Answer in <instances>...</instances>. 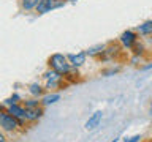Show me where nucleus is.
<instances>
[{
  "mask_svg": "<svg viewBox=\"0 0 152 142\" xmlns=\"http://www.w3.org/2000/svg\"><path fill=\"white\" fill-rule=\"evenodd\" d=\"M0 128L7 134H14L18 131H22L19 126V120L13 117L5 107H0Z\"/></svg>",
  "mask_w": 152,
  "mask_h": 142,
  "instance_id": "7ed1b4c3",
  "label": "nucleus"
},
{
  "mask_svg": "<svg viewBox=\"0 0 152 142\" xmlns=\"http://www.w3.org/2000/svg\"><path fill=\"white\" fill-rule=\"evenodd\" d=\"M135 30L141 38L152 36V19H147V21H144L142 24H140V25H136Z\"/></svg>",
  "mask_w": 152,
  "mask_h": 142,
  "instance_id": "f8f14e48",
  "label": "nucleus"
},
{
  "mask_svg": "<svg viewBox=\"0 0 152 142\" xmlns=\"http://www.w3.org/2000/svg\"><path fill=\"white\" fill-rule=\"evenodd\" d=\"M24 101V98L19 95L18 92H13L7 99H3L2 101V107H8V106H11V104H18V103H22Z\"/></svg>",
  "mask_w": 152,
  "mask_h": 142,
  "instance_id": "4468645a",
  "label": "nucleus"
},
{
  "mask_svg": "<svg viewBox=\"0 0 152 142\" xmlns=\"http://www.w3.org/2000/svg\"><path fill=\"white\" fill-rule=\"evenodd\" d=\"M68 3H76V2H79V0H66Z\"/></svg>",
  "mask_w": 152,
  "mask_h": 142,
  "instance_id": "393cba45",
  "label": "nucleus"
},
{
  "mask_svg": "<svg viewBox=\"0 0 152 142\" xmlns=\"http://www.w3.org/2000/svg\"><path fill=\"white\" fill-rule=\"evenodd\" d=\"M141 70H142V71H147V70H152V63H149V65H142V66H141Z\"/></svg>",
  "mask_w": 152,
  "mask_h": 142,
  "instance_id": "4be33fe9",
  "label": "nucleus"
},
{
  "mask_svg": "<svg viewBox=\"0 0 152 142\" xmlns=\"http://www.w3.org/2000/svg\"><path fill=\"white\" fill-rule=\"evenodd\" d=\"M149 115L152 117V103H151V106H149Z\"/></svg>",
  "mask_w": 152,
  "mask_h": 142,
  "instance_id": "b1692460",
  "label": "nucleus"
},
{
  "mask_svg": "<svg viewBox=\"0 0 152 142\" xmlns=\"http://www.w3.org/2000/svg\"><path fill=\"white\" fill-rule=\"evenodd\" d=\"M66 3H68L66 0H40V3H38L35 13L37 14H46V13H51L52 9L65 7Z\"/></svg>",
  "mask_w": 152,
  "mask_h": 142,
  "instance_id": "423d86ee",
  "label": "nucleus"
},
{
  "mask_svg": "<svg viewBox=\"0 0 152 142\" xmlns=\"http://www.w3.org/2000/svg\"><path fill=\"white\" fill-rule=\"evenodd\" d=\"M124 51H125V49L121 46V43H119V41H109V43H106V49H104L103 55L98 59V62H102V63L117 62L122 57Z\"/></svg>",
  "mask_w": 152,
  "mask_h": 142,
  "instance_id": "20e7f679",
  "label": "nucleus"
},
{
  "mask_svg": "<svg viewBox=\"0 0 152 142\" xmlns=\"http://www.w3.org/2000/svg\"><path fill=\"white\" fill-rule=\"evenodd\" d=\"M146 51H147V49H146V44H144V41H142L141 38H140V40L136 41V44L132 47V51H130V52H132L133 55L144 57V55H146Z\"/></svg>",
  "mask_w": 152,
  "mask_h": 142,
  "instance_id": "dca6fc26",
  "label": "nucleus"
},
{
  "mask_svg": "<svg viewBox=\"0 0 152 142\" xmlns=\"http://www.w3.org/2000/svg\"><path fill=\"white\" fill-rule=\"evenodd\" d=\"M45 106H38L33 109H26V120L28 125H33V123L40 122L43 117H45Z\"/></svg>",
  "mask_w": 152,
  "mask_h": 142,
  "instance_id": "6e6552de",
  "label": "nucleus"
},
{
  "mask_svg": "<svg viewBox=\"0 0 152 142\" xmlns=\"http://www.w3.org/2000/svg\"><path fill=\"white\" fill-rule=\"evenodd\" d=\"M103 122V111H95L89 115V118L84 123V130L86 131H94L102 125Z\"/></svg>",
  "mask_w": 152,
  "mask_h": 142,
  "instance_id": "0eeeda50",
  "label": "nucleus"
},
{
  "mask_svg": "<svg viewBox=\"0 0 152 142\" xmlns=\"http://www.w3.org/2000/svg\"><path fill=\"white\" fill-rule=\"evenodd\" d=\"M140 35L136 33L135 28H127V30H124L121 35H119L117 41L121 43V46L124 47L125 51H132V47L136 44V41L140 40Z\"/></svg>",
  "mask_w": 152,
  "mask_h": 142,
  "instance_id": "39448f33",
  "label": "nucleus"
},
{
  "mask_svg": "<svg viewBox=\"0 0 152 142\" xmlns=\"http://www.w3.org/2000/svg\"><path fill=\"white\" fill-rule=\"evenodd\" d=\"M22 104H24V107H26V109H33V107L43 106V104H41V99H40V98H33V96L26 98V99L22 101Z\"/></svg>",
  "mask_w": 152,
  "mask_h": 142,
  "instance_id": "6ab92c4d",
  "label": "nucleus"
},
{
  "mask_svg": "<svg viewBox=\"0 0 152 142\" xmlns=\"http://www.w3.org/2000/svg\"><path fill=\"white\" fill-rule=\"evenodd\" d=\"M65 79H66V82H68V84L79 82V80H81V73H79V68H73V66H71L70 73L65 76Z\"/></svg>",
  "mask_w": 152,
  "mask_h": 142,
  "instance_id": "f3484780",
  "label": "nucleus"
},
{
  "mask_svg": "<svg viewBox=\"0 0 152 142\" xmlns=\"http://www.w3.org/2000/svg\"><path fill=\"white\" fill-rule=\"evenodd\" d=\"M60 96H62L60 92H46L41 96V104L45 107H49V106H52V104L59 103L60 101Z\"/></svg>",
  "mask_w": 152,
  "mask_h": 142,
  "instance_id": "9b49d317",
  "label": "nucleus"
},
{
  "mask_svg": "<svg viewBox=\"0 0 152 142\" xmlns=\"http://www.w3.org/2000/svg\"><path fill=\"white\" fill-rule=\"evenodd\" d=\"M41 82L45 85L46 92H62L64 88L68 87V82H66L65 76L54 71L52 68H48L45 73L41 74Z\"/></svg>",
  "mask_w": 152,
  "mask_h": 142,
  "instance_id": "f257e3e1",
  "label": "nucleus"
},
{
  "mask_svg": "<svg viewBox=\"0 0 152 142\" xmlns=\"http://www.w3.org/2000/svg\"><path fill=\"white\" fill-rule=\"evenodd\" d=\"M119 141H121V137H119V136H117V137H114V139H113L111 142H119Z\"/></svg>",
  "mask_w": 152,
  "mask_h": 142,
  "instance_id": "5701e85b",
  "label": "nucleus"
},
{
  "mask_svg": "<svg viewBox=\"0 0 152 142\" xmlns=\"http://www.w3.org/2000/svg\"><path fill=\"white\" fill-rule=\"evenodd\" d=\"M142 136L141 134H133V136H125L122 139V142H141Z\"/></svg>",
  "mask_w": 152,
  "mask_h": 142,
  "instance_id": "aec40b11",
  "label": "nucleus"
},
{
  "mask_svg": "<svg viewBox=\"0 0 152 142\" xmlns=\"http://www.w3.org/2000/svg\"><path fill=\"white\" fill-rule=\"evenodd\" d=\"M27 92L30 96L41 99V96L46 93V88H45V85H43V82H32V84L27 85Z\"/></svg>",
  "mask_w": 152,
  "mask_h": 142,
  "instance_id": "9d476101",
  "label": "nucleus"
},
{
  "mask_svg": "<svg viewBox=\"0 0 152 142\" xmlns=\"http://www.w3.org/2000/svg\"><path fill=\"white\" fill-rule=\"evenodd\" d=\"M104 49H106V43H100V44L90 46L86 52H87V57H90V59H95V60H98L100 57L103 55Z\"/></svg>",
  "mask_w": 152,
  "mask_h": 142,
  "instance_id": "ddd939ff",
  "label": "nucleus"
},
{
  "mask_svg": "<svg viewBox=\"0 0 152 142\" xmlns=\"http://www.w3.org/2000/svg\"><path fill=\"white\" fill-rule=\"evenodd\" d=\"M48 68H52L54 71H57V73L66 76L71 70V63H70L66 54L56 52V54H51L49 59H48Z\"/></svg>",
  "mask_w": 152,
  "mask_h": 142,
  "instance_id": "f03ea898",
  "label": "nucleus"
},
{
  "mask_svg": "<svg viewBox=\"0 0 152 142\" xmlns=\"http://www.w3.org/2000/svg\"><path fill=\"white\" fill-rule=\"evenodd\" d=\"M66 57H68V60H70L73 68H81V66H84L86 60H87V52L86 51L71 52V54H66Z\"/></svg>",
  "mask_w": 152,
  "mask_h": 142,
  "instance_id": "1a4fd4ad",
  "label": "nucleus"
},
{
  "mask_svg": "<svg viewBox=\"0 0 152 142\" xmlns=\"http://www.w3.org/2000/svg\"><path fill=\"white\" fill-rule=\"evenodd\" d=\"M121 70H122V68H121L119 65H116V66H114V65H109L108 68H103L102 71H100V74L104 76V78H111V76H116V74L121 73Z\"/></svg>",
  "mask_w": 152,
  "mask_h": 142,
  "instance_id": "a211bd4d",
  "label": "nucleus"
},
{
  "mask_svg": "<svg viewBox=\"0 0 152 142\" xmlns=\"http://www.w3.org/2000/svg\"><path fill=\"white\" fill-rule=\"evenodd\" d=\"M38 3H40V0H19V5H21V9L22 11H35Z\"/></svg>",
  "mask_w": 152,
  "mask_h": 142,
  "instance_id": "2eb2a0df",
  "label": "nucleus"
},
{
  "mask_svg": "<svg viewBox=\"0 0 152 142\" xmlns=\"http://www.w3.org/2000/svg\"><path fill=\"white\" fill-rule=\"evenodd\" d=\"M0 142H7V133H0Z\"/></svg>",
  "mask_w": 152,
  "mask_h": 142,
  "instance_id": "412c9836",
  "label": "nucleus"
}]
</instances>
